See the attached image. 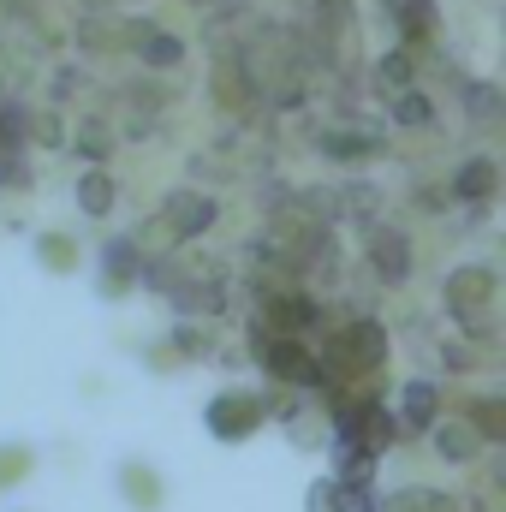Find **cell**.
Returning a JSON list of instances; mask_svg holds the SVG:
<instances>
[{
    "label": "cell",
    "instance_id": "1",
    "mask_svg": "<svg viewBox=\"0 0 506 512\" xmlns=\"http://www.w3.org/2000/svg\"><path fill=\"white\" fill-rule=\"evenodd\" d=\"M120 483L131 489V501H137V507H155V501H161V477H155L149 465H126V477H120Z\"/></svg>",
    "mask_w": 506,
    "mask_h": 512
},
{
    "label": "cell",
    "instance_id": "2",
    "mask_svg": "<svg viewBox=\"0 0 506 512\" xmlns=\"http://www.w3.org/2000/svg\"><path fill=\"white\" fill-rule=\"evenodd\" d=\"M24 471H30V453H24V447L0 453V483H12V477H24Z\"/></svg>",
    "mask_w": 506,
    "mask_h": 512
},
{
    "label": "cell",
    "instance_id": "3",
    "mask_svg": "<svg viewBox=\"0 0 506 512\" xmlns=\"http://www.w3.org/2000/svg\"><path fill=\"white\" fill-rule=\"evenodd\" d=\"M42 251H48V262H54V268H66V262H72V256H66V239H48Z\"/></svg>",
    "mask_w": 506,
    "mask_h": 512
}]
</instances>
